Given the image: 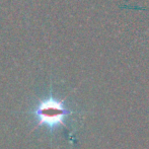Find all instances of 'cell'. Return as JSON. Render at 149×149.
<instances>
[{"label":"cell","instance_id":"cell-1","mask_svg":"<svg viewBox=\"0 0 149 149\" xmlns=\"http://www.w3.org/2000/svg\"><path fill=\"white\" fill-rule=\"evenodd\" d=\"M70 113L62 102L51 96L42 100L36 108L33 114L40 125L47 126L52 129L63 125Z\"/></svg>","mask_w":149,"mask_h":149}]
</instances>
